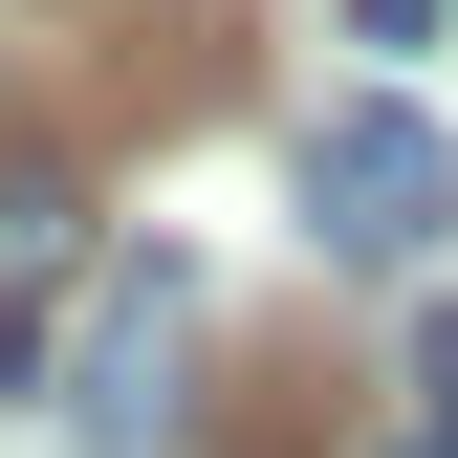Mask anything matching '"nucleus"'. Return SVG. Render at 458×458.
Here are the masks:
<instances>
[{
    "label": "nucleus",
    "instance_id": "obj_1",
    "mask_svg": "<svg viewBox=\"0 0 458 458\" xmlns=\"http://www.w3.org/2000/svg\"><path fill=\"white\" fill-rule=\"evenodd\" d=\"M175 415H197V262L131 241L88 284V327H66V437L88 458H175Z\"/></svg>",
    "mask_w": 458,
    "mask_h": 458
},
{
    "label": "nucleus",
    "instance_id": "obj_2",
    "mask_svg": "<svg viewBox=\"0 0 458 458\" xmlns=\"http://www.w3.org/2000/svg\"><path fill=\"white\" fill-rule=\"evenodd\" d=\"M306 241L371 262V284L458 241V131H437L415 88H371V109H327V131H306Z\"/></svg>",
    "mask_w": 458,
    "mask_h": 458
},
{
    "label": "nucleus",
    "instance_id": "obj_3",
    "mask_svg": "<svg viewBox=\"0 0 458 458\" xmlns=\"http://www.w3.org/2000/svg\"><path fill=\"white\" fill-rule=\"evenodd\" d=\"M66 284H109L88 262V175L0 153V371H66Z\"/></svg>",
    "mask_w": 458,
    "mask_h": 458
},
{
    "label": "nucleus",
    "instance_id": "obj_4",
    "mask_svg": "<svg viewBox=\"0 0 458 458\" xmlns=\"http://www.w3.org/2000/svg\"><path fill=\"white\" fill-rule=\"evenodd\" d=\"M415 458H458V306H437V350H415Z\"/></svg>",
    "mask_w": 458,
    "mask_h": 458
},
{
    "label": "nucleus",
    "instance_id": "obj_5",
    "mask_svg": "<svg viewBox=\"0 0 458 458\" xmlns=\"http://www.w3.org/2000/svg\"><path fill=\"white\" fill-rule=\"evenodd\" d=\"M350 22H371V44H437V22H458V0H350Z\"/></svg>",
    "mask_w": 458,
    "mask_h": 458
}]
</instances>
